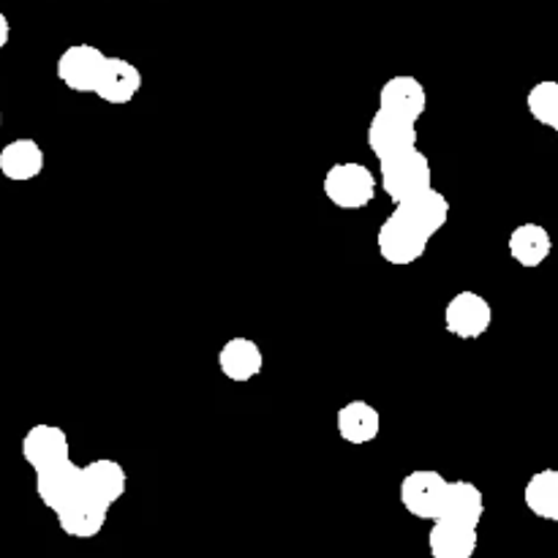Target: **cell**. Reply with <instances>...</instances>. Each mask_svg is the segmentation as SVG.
Listing matches in <instances>:
<instances>
[{
	"mask_svg": "<svg viewBox=\"0 0 558 558\" xmlns=\"http://www.w3.org/2000/svg\"><path fill=\"white\" fill-rule=\"evenodd\" d=\"M376 248H379V256L387 265L409 267L417 259H423L425 248H428V240L420 238L396 213H390L387 221L379 227V234H376Z\"/></svg>",
	"mask_w": 558,
	"mask_h": 558,
	"instance_id": "cell-8",
	"label": "cell"
},
{
	"mask_svg": "<svg viewBox=\"0 0 558 558\" xmlns=\"http://www.w3.org/2000/svg\"><path fill=\"white\" fill-rule=\"evenodd\" d=\"M425 107H428V93L425 85L412 74H398L381 85L379 90V109L396 118L412 120L417 123L423 118Z\"/></svg>",
	"mask_w": 558,
	"mask_h": 558,
	"instance_id": "cell-11",
	"label": "cell"
},
{
	"mask_svg": "<svg viewBox=\"0 0 558 558\" xmlns=\"http://www.w3.org/2000/svg\"><path fill=\"white\" fill-rule=\"evenodd\" d=\"M338 436H341L347 445H371V441L379 436L381 430V417L376 412L374 403L368 401H349L338 409L336 417Z\"/></svg>",
	"mask_w": 558,
	"mask_h": 558,
	"instance_id": "cell-17",
	"label": "cell"
},
{
	"mask_svg": "<svg viewBox=\"0 0 558 558\" xmlns=\"http://www.w3.org/2000/svg\"><path fill=\"white\" fill-rule=\"evenodd\" d=\"M485 515V496L469 480H452L447 483L445 505H441V521L463 523V526L480 529Z\"/></svg>",
	"mask_w": 558,
	"mask_h": 558,
	"instance_id": "cell-16",
	"label": "cell"
},
{
	"mask_svg": "<svg viewBox=\"0 0 558 558\" xmlns=\"http://www.w3.org/2000/svg\"><path fill=\"white\" fill-rule=\"evenodd\" d=\"M392 213H396L407 227H412L420 238H425L430 243V238H434L436 232H441L447 218H450V202H447V196L441 194V191H436L434 185H430L423 194L396 205Z\"/></svg>",
	"mask_w": 558,
	"mask_h": 558,
	"instance_id": "cell-7",
	"label": "cell"
},
{
	"mask_svg": "<svg viewBox=\"0 0 558 558\" xmlns=\"http://www.w3.org/2000/svg\"><path fill=\"white\" fill-rule=\"evenodd\" d=\"M523 501L539 521L558 523V469H543V472L532 474L523 488Z\"/></svg>",
	"mask_w": 558,
	"mask_h": 558,
	"instance_id": "cell-21",
	"label": "cell"
},
{
	"mask_svg": "<svg viewBox=\"0 0 558 558\" xmlns=\"http://www.w3.org/2000/svg\"><path fill=\"white\" fill-rule=\"evenodd\" d=\"M447 483L450 480L436 472V469H414V472H409L401 480V490H398L403 510L409 515L420 518V521H439Z\"/></svg>",
	"mask_w": 558,
	"mask_h": 558,
	"instance_id": "cell-3",
	"label": "cell"
},
{
	"mask_svg": "<svg viewBox=\"0 0 558 558\" xmlns=\"http://www.w3.org/2000/svg\"><path fill=\"white\" fill-rule=\"evenodd\" d=\"M381 189L396 205L430 189V161L423 150H407L379 163Z\"/></svg>",
	"mask_w": 558,
	"mask_h": 558,
	"instance_id": "cell-2",
	"label": "cell"
},
{
	"mask_svg": "<svg viewBox=\"0 0 558 558\" xmlns=\"http://www.w3.org/2000/svg\"><path fill=\"white\" fill-rule=\"evenodd\" d=\"M107 54L93 44H71L58 58V80L74 93H96L98 76H101Z\"/></svg>",
	"mask_w": 558,
	"mask_h": 558,
	"instance_id": "cell-5",
	"label": "cell"
},
{
	"mask_svg": "<svg viewBox=\"0 0 558 558\" xmlns=\"http://www.w3.org/2000/svg\"><path fill=\"white\" fill-rule=\"evenodd\" d=\"M556 140H558V129H556Z\"/></svg>",
	"mask_w": 558,
	"mask_h": 558,
	"instance_id": "cell-25",
	"label": "cell"
},
{
	"mask_svg": "<svg viewBox=\"0 0 558 558\" xmlns=\"http://www.w3.org/2000/svg\"><path fill=\"white\" fill-rule=\"evenodd\" d=\"M529 114L545 129H558V82L543 80L529 90L526 96Z\"/></svg>",
	"mask_w": 558,
	"mask_h": 558,
	"instance_id": "cell-22",
	"label": "cell"
},
{
	"mask_svg": "<svg viewBox=\"0 0 558 558\" xmlns=\"http://www.w3.org/2000/svg\"><path fill=\"white\" fill-rule=\"evenodd\" d=\"M417 140V123H412V120L396 118V114H387L381 109L371 118L368 147L379 158V163L387 161V158L401 156L407 150H414Z\"/></svg>",
	"mask_w": 558,
	"mask_h": 558,
	"instance_id": "cell-6",
	"label": "cell"
},
{
	"mask_svg": "<svg viewBox=\"0 0 558 558\" xmlns=\"http://www.w3.org/2000/svg\"><path fill=\"white\" fill-rule=\"evenodd\" d=\"M36 494L47 510L60 512L63 507H69L71 501L85 496V485H82V466H76V463L71 461H63L58 463V466L41 469V472H36Z\"/></svg>",
	"mask_w": 558,
	"mask_h": 558,
	"instance_id": "cell-10",
	"label": "cell"
},
{
	"mask_svg": "<svg viewBox=\"0 0 558 558\" xmlns=\"http://www.w3.org/2000/svg\"><path fill=\"white\" fill-rule=\"evenodd\" d=\"M44 158L41 145L36 140H22L9 142V145L0 150V174L5 180H14V183H27V180H36L44 172Z\"/></svg>",
	"mask_w": 558,
	"mask_h": 558,
	"instance_id": "cell-18",
	"label": "cell"
},
{
	"mask_svg": "<svg viewBox=\"0 0 558 558\" xmlns=\"http://www.w3.org/2000/svg\"><path fill=\"white\" fill-rule=\"evenodd\" d=\"M142 90V71L136 69L131 60L114 58L107 54V63H104L101 76H98L96 96L104 104H112V107H125L136 98V93Z\"/></svg>",
	"mask_w": 558,
	"mask_h": 558,
	"instance_id": "cell-12",
	"label": "cell"
},
{
	"mask_svg": "<svg viewBox=\"0 0 558 558\" xmlns=\"http://www.w3.org/2000/svg\"><path fill=\"white\" fill-rule=\"evenodd\" d=\"M477 529L452 521H434L428 532V550L434 558H472L477 554Z\"/></svg>",
	"mask_w": 558,
	"mask_h": 558,
	"instance_id": "cell-19",
	"label": "cell"
},
{
	"mask_svg": "<svg viewBox=\"0 0 558 558\" xmlns=\"http://www.w3.org/2000/svg\"><path fill=\"white\" fill-rule=\"evenodd\" d=\"M9 36H11V25H9V20H5L3 11H0V49L9 44Z\"/></svg>",
	"mask_w": 558,
	"mask_h": 558,
	"instance_id": "cell-23",
	"label": "cell"
},
{
	"mask_svg": "<svg viewBox=\"0 0 558 558\" xmlns=\"http://www.w3.org/2000/svg\"><path fill=\"white\" fill-rule=\"evenodd\" d=\"M82 485H85L87 496L98 499L101 505L112 507L123 499L129 477H125V469L118 461H112V458H98V461H90L87 466H82Z\"/></svg>",
	"mask_w": 558,
	"mask_h": 558,
	"instance_id": "cell-15",
	"label": "cell"
},
{
	"mask_svg": "<svg viewBox=\"0 0 558 558\" xmlns=\"http://www.w3.org/2000/svg\"><path fill=\"white\" fill-rule=\"evenodd\" d=\"M322 191L341 210H363L376 196V174L360 161H338L327 169Z\"/></svg>",
	"mask_w": 558,
	"mask_h": 558,
	"instance_id": "cell-1",
	"label": "cell"
},
{
	"mask_svg": "<svg viewBox=\"0 0 558 558\" xmlns=\"http://www.w3.org/2000/svg\"><path fill=\"white\" fill-rule=\"evenodd\" d=\"M54 518H58L60 532L69 534V537L93 539L104 532V526H107L109 507L85 494L76 501H71L69 507H63L60 512H54Z\"/></svg>",
	"mask_w": 558,
	"mask_h": 558,
	"instance_id": "cell-14",
	"label": "cell"
},
{
	"mask_svg": "<svg viewBox=\"0 0 558 558\" xmlns=\"http://www.w3.org/2000/svg\"><path fill=\"white\" fill-rule=\"evenodd\" d=\"M22 458L33 472L58 466V463L71 461V441L60 425L38 423L22 439Z\"/></svg>",
	"mask_w": 558,
	"mask_h": 558,
	"instance_id": "cell-9",
	"label": "cell"
},
{
	"mask_svg": "<svg viewBox=\"0 0 558 558\" xmlns=\"http://www.w3.org/2000/svg\"><path fill=\"white\" fill-rule=\"evenodd\" d=\"M0 129H3V112H0Z\"/></svg>",
	"mask_w": 558,
	"mask_h": 558,
	"instance_id": "cell-24",
	"label": "cell"
},
{
	"mask_svg": "<svg viewBox=\"0 0 558 558\" xmlns=\"http://www.w3.org/2000/svg\"><path fill=\"white\" fill-rule=\"evenodd\" d=\"M490 322H494V308L483 294L472 292V289L452 294L445 308L447 332H452L461 341L483 338L490 330Z\"/></svg>",
	"mask_w": 558,
	"mask_h": 558,
	"instance_id": "cell-4",
	"label": "cell"
},
{
	"mask_svg": "<svg viewBox=\"0 0 558 558\" xmlns=\"http://www.w3.org/2000/svg\"><path fill=\"white\" fill-rule=\"evenodd\" d=\"M218 368H221V374L229 381L243 385V381L256 379L262 374V368H265V354H262V347L254 338H229L221 347V352H218Z\"/></svg>",
	"mask_w": 558,
	"mask_h": 558,
	"instance_id": "cell-13",
	"label": "cell"
},
{
	"mask_svg": "<svg viewBox=\"0 0 558 558\" xmlns=\"http://www.w3.org/2000/svg\"><path fill=\"white\" fill-rule=\"evenodd\" d=\"M507 248H510V256L518 265L534 270V267L545 265V259L554 251V240H550V232L543 223H521V227L512 229Z\"/></svg>",
	"mask_w": 558,
	"mask_h": 558,
	"instance_id": "cell-20",
	"label": "cell"
}]
</instances>
